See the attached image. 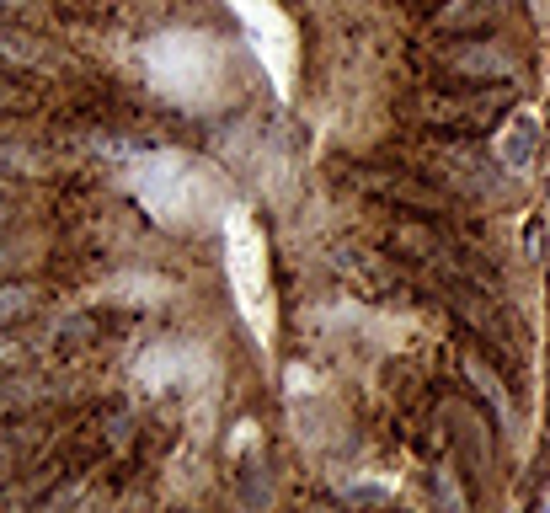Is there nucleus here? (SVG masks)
Segmentation results:
<instances>
[{"mask_svg":"<svg viewBox=\"0 0 550 513\" xmlns=\"http://www.w3.org/2000/svg\"><path fill=\"white\" fill-rule=\"evenodd\" d=\"M513 91L508 86H486V91H422L417 97V118L428 129H454V134H476L492 118L508 113Z\"/></svg>","mask_w":550,"mask_h":513,"instance_id":"f257e3e1","label":"nucleus"},{"mask_svg":"<svg viewBox=\"0 0 550 513\" xmlns=\"http://www.w3.org/2000/svg\"><path fill=\"white\" fill-rule=\"evenodd\" d=\"M438 65L449 75H465V81H513V75L524 70V59L502 38H470V43H449V49L438 54Z\"/></svg>","mask_w":550,"mask_h":513,"instance_id":"f03ea898","label":"nucleus"},{"mask_svg":"<svg viewBox=\"0 0 550 513\" xmlns=\"http://www.w3.org/2000/svg\"><path fill=\"white\" fill-rule=\"evenodd\" d=\"M358 188H369L374 198H390V204H406L417 214H438L449 209V193L428 182L422 171H390V166H364L358 171Z\"/></svg>","mask_w":550,"mask_h":513,"instance_id":"7ed1b4c3","label":"nucleus"},{"mask_svg":"<svg viewBox=\"0 0 550 513\" xmlns=\"http://www.w3.org/2000/svg\"><path fill=\"white\" fill-rule=\"evenodd\" d=\"M444 300H449V310L470 326V332H481L497 353H508V321L497 316V300H492V294H481L476 284H465V278H449V284H444Z\"/></svg>","mask_w":550,"mask_h":513,"instance_id":"20e7f679","label":"nucleus"},{"mask_svg":"<svg viewBox=\"0 0 550 513\" xmlns=\"http://www.w3.org/2000/svg\"><path fill=\"white\" fill-rule=\"evenodd\" d=\"M508 0H444L433 11V33H449V38H470L481 27H497Z\"/></svg>","mask_w":550,"mask_h":513,"instance_id":"39448f33","label":"nucleus"},{"mask_svg":"<svg viewBox=\"0 0 550 513\" xmlns=\"http://www.w3.org/2000/svg\"><path fill=\"white\" fill-rule=\"evenodd\" d=\"M0 65L11 70H65V54L54 43H43L33 33H17V27H0Z\"/></svg>","mask_w":550,"mask_h":513,"instance_id":"423d86ee","label":"nucleus"},{"mask_svg":"<svg viewBox=\"0 0 550 513\" xmlns=\"http://www.w3.org/2000/svg\"><path fill=\"white\" fill-rule=\"evenodd\" d=\"M97 300L102 305H161V300H177V284L155 273H118L113 284L97 289Z\"/></svg>","mask_w":550,"mask_h":513,"instance_id":"0eeeda50","label":"nucleus"},{"mask_svg":"<svg viewBox=\"0 0 550 513\" xmlns=\"http://www.w3.org/2000/svg\"><path fill=\"white\" fill-rule=\"evenodd\" d=\"M444 417H449V433H454V444L465 449V460L476 465V471H486L492 465V439H486V417L476 407H465V401H444Z\"/></svg>","mask_w":550,"mask_h":513,"instance_id":"6e6552de","label":"nucleus"},{"mask_svg":"<svg viewBox=\"0 0 550 513\" xmlns=\"http://www.w3.org/2000/svg\"><path fill=\"white\" fill-rule=\"evenodd\" d=\"M54 423L49 417H22V423H0V471H11V465H22L27 455H38L43 444H49Z\"/></svg>","mask_w":550,"mask_h":513,"instance_id":"1a4fd4ad","label":"nucleus"},{"mask_svg":"<svg viewBox=\"0 0 550 513\" xmlns=\"http://www.w3.org/2000/svg\"><path fill=\"white\" fill-rule=\"evenodd\" d=\"M390 252H401V257H412V262H449L444 236H438L433 225H417V220L390 230Z\"/></svg>","mask_w":550,"mask_h":513,"instance_id":"9d476101","label":"nucleus"},{"mask_svg":"<svg viewBox=\"0 0 550 513\" xmlns=\"http://www.w3.org/2000/svg\"><path fill=\"white\" fill-rule=\"evenodd\" d=\"M465 380H470V385H476V391H481L486 401H492V412L502 417V423H508V417H513V401H508V385H502V380H497V369H492V364H486V359H481V353H465Z\"/></svg>","mask_w":550,"mask_h":513,"instance_id":"9b49d317","label":"nucleus"},{"mask_svg":"<svg viewBox=\"0 0 550 513\" xmlns=\"http://www.w3.org/2000/svg\"><path fill=\"white\" fill-rule=\"evenodd\" d=\"M534 145H540V123L534 118H513L508 123V139H502V166H529V155H534Z\"/></svg>","mask_w":550,"mask_h":513,"instance_id":"f8f14e48","label":"nucleus"},{"mask_svg":"<svg viewBox=\"0 0 550 513\" xmlns=\"http://www.w3.org/2000/svg\"><path fill=\"white\" fill-rule=\"evenodd\" d=\"M49 252V241L43 236H17V241H0V278H11V273H22V268H33V262Z\"/></svg>","mask_w":550,"mask_h":513,"instance_id":"ddd939ff","label":"nucleus"},{"mask_svg":"<svg viewBox=\"0 0 550 513\" xmlns=\"http://www.w3.org/2000/svg\"><path fill=\"white\" fill-rule=\"evenodd\" d=\"M43 300V289L38 284H0V321H22V316H33Z\"/></svg>","mask_w":550,"mask_h":513,"instance_id":"4468645a","label":"nucleus"},{"mask_svg":"<svg viewBox=\"0 0 550 513\" xmlns=\"http://www.w3.org/2000/svg\"><path fill=\"white\" fill-rule=\"evenodd\" d=\"M22 107H33V97H27L22 86H6V81H0V113H22Z\"/></svg>","mask_w":550,"mask_h":513,"instance_id":"2eb2a0df","label":"nucleus"},{"mask_svg":"<svg viewBox=\"0 0 550 513\" xmlns=\"http://www.w3.org/2000/svg\"><path fill=\"white\" fill-rule=\"evenodd\" d=\"M27 353V337H11V332H0V364H17Z\"/></svg>","mask_w":550,"mask_h":513,"instance_id":"dca6fc26","label":"nucleus"},{"mask_svg":"<svg viewBox=\"0 0 550 513\" xmlns=\"http://www.w3.org/2000/svg\"><path fill=\"white\" fill-rule=\"evenodd\" d=\"M6 220H11V209H6V204H0V225H6Z\"/></svg>","mask_w":550,"mask_h":513,"instance_id":"f3484780","label":"nucleus"},{"mask_svg":"<svg viewBox=\"0 0 550 513\" xmlns=\"http://www.w3.org/2000/svg\"><path fill=\"white\" fill-rule=\"evenodd\" d=\"M0 6H22V0H0Z\"/></svg>","mask_w":550,"mask_h":513,"instance_id":"a211bd4d","label":"nucleus"},{"mask_svg":"<svg viewBox=\"0 0 550 513\" xmlns=\"http://www.w3.org/2000/svg\"><path fill=\"white\" fill-rule=\"evenodd\" d=\"M6 193H11V188H6V182H0V198H6Z\"/></svg>","mask_w":550,"mask_h":513,"instance_id":"6ab92c4d","label":"nucleus"}]
</instances>
